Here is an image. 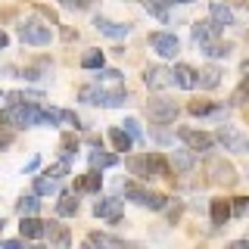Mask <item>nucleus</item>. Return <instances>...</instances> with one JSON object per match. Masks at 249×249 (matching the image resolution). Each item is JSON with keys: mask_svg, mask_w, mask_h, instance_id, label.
<instances>
[{"mask_svg": "<svg viewBox=\"0 0 249 249\" xmlns=\"http://www.w3.org/2000/svg\"><path fill=\"white\" fill-rule=\"evenodd\" d=\"M88 246H124V240L122 237H112V233L93 231V233H88Z\"/></svg>", "mask_w": 249, "mask_h": 249, "instance_id": "obj_30", "label": "nucleus"}, {"mask_svg": "<svg viewBox=\"0 0 249 249\" xmlns=\"http://www.w3.org/2000/svg\"><path fill=\"white\" fill-rule=\"evenodd\" d=\"M88 3L90 0H59L62 10H88Z\"/></svg>", "mask_w": 249, "mask_h": 249, "instance_id": "obj_39", "label": "nucleus"}, {"mask_svg": "<svg viewBox=\"0 0 249 249\" xmlns=\"http://www.w3.org/2000/svg\"><path fill=\"white\" fill-rule=\"evenodd\" d=\"M243 72H249V59H243Z\"/></svg>", "mask_w": 249, "mask_h": 249, "instance_id": "obj_46", "label": "nucleus"}, {"mask_svg": "<svg viewBox=\"0 0 249 249\" xmlns=\"http://www.w3.org/2000/svg\"><path fill=\"white\" fill-rule=\"evenodd\" d=\"M150 47L159 53L162 59H175L178 53H181V41H178V35H171V31H153Z\"/></svg>", "mask_w": 249, "mask_h": 249, "instance_id": "obj_6", "label": "nucleus"}, {"mask_svg": "<svg viewBox=\"0 0 249 249\" xmlns=\"http://www.w3.org/2000/svg\"><path fill=\"white\" fill-rule=\"evenodd\" d=\"M221 69H218V66H206V69H199V72H196V88L199 90H215L218 88V84H221Z\"/></svg>", "mask_w": 249, "mask_h": 249, "instance_id": "obj_17", "label": "nucleus"}, {"mask_svg": "<svg viewBox=\"0 0 249 249\" xmlns=\"http://www.w3.org/2000/svg\"><path fill=\"white\" fill-rule=\"evenodd\" d=\"M218 31H221V28H218L212 19H202V22H193V25H190V37H193V44L199 47V44H206V41H215Z\"/></svg>", "mask_w": 249, "mask_h": 249, "instance_id": "obj_14", "label": "nucleus"}, {"mask_svg": "<svg viewBox=\"0 0 249 249\" xmlns=\"http://www.w3.org/2000/svg\"><path fill=\"white\" fill-rule=\"evenodd\" d=\"M78 100H81V103H88V106H103L106 109V90L97 88V84L81 88V90H78Z\"/></svg>", "mask_w": 249, "mask_h": 249, "instance_id": "obj_20", "label": "nucleus"}, {"mask_svg": "<svg viewBox=\"0 0 249 249\" xmlns=\"http://www.w3.org/2000/svg\"><path fill=\"white\" fill-rule=\"evenodd\" d=\"M3 246H6V249H19L22 243H19V240H3Z\"/></svg>", "mask_w": 249, "mask_h": 249, "instance_id": "obj_43", "label": "nucleus"}, {"mask_svg": "<svg viewBox=\"0 0 249 249\" xmlns=\"http://www.w3.org/2000/svg\"><path fill=\"white\" fill-rule=\"evenodd\" d=\"M103 62H106V53H103V50H88V53H81V69H88V72L100 69Z\"/></svg>", "mask_w": 249, "mask_h": 249, "instance_id": "obj_31", "label": "nucleus"}, {"mask_svg": "<svg viewBox=\"0 0 249 249\" xmlns=\"http://www.w3.org/2000/svg\"><path fill=\"white\" fill-rule=\"evenodd\" d=\"M16 212H19V215H37V212H41V199H37V193L19 196V202H16Z\"/></svg>", "mask_w": 249, "mask_h": 249, "instance_id": "obj_27", "label": "nucleus"}, {"mask_svg": "<svg viewBox=\"0 0 249 249\" xmlns=\"http://www.w3.org/2000/svg\"><path fill=\"white\" fill-rule=\"evenodd\" d=\"M0 233H3V221H0Z\"/></svg>", "mask_w": 249, "mask_h": 249, "instance_id": "obj_48", "label": "nucleus"}, {"mask_svg": "<svg viewBox=\"0 0 249 249\" xmlns=\"http://www.w3.org/2000/svg\"><path fill=\"white\" fill-rule=\"evenodd\" d=\"M231 3H237V6H246V10H249V0H231Z\"/></svg>", "mask_w": 249, "mask_h": 249, "instance_id": "obj_45", "label": "nucleus"}, {"mask_svg": "<svg viewBox=\"0 0 249 249\" xmlns=\"http://www.w3.org/2000/svg\"><path fill=\"white\" fill-rule=\"evenodd\" d=\"M93 25H97V31L100 35H106V37H115V41H119V37H128L131 35V25L128 22H112V19H106V16H97V19H93Z\"/></svg>", "mask_w": 249, "mask_h": 249, "instance_id": "obj_12", "label": "nucleus"}, {"mask_svg": "<svg viewBox=\"0 0 249 249\" xmlns=\"http://www.w3.org/2000/svg\"><path fill=\"white\" fill-rule=\"evenodd\" d=\"M93 72H97L100 81H122V72H119V69H103V66H100V69H93Z\"/></svg>", "mask_w": 249, "mask_h": 249, "instance_id": "obj_37", "label": "nucleus"}, {"mask_svg": "<svg viewBox=\"0 0 249 249\" xmlns=\"http://www.w3.org/2000/svg\"><path fill=\"white\" fill-rule=\"evenodd\" d=\"M88 159H90V168H97V171H103V168H115V165H119V156H112V153H103V150H100V146H97V150H93L90 156H88Z\"/></svg>", "mask_w": 249, "mask_h": 249, "instance_id": "obj_23", "label": "nucleus"}, {"mask_svg": "<svg viewBox=\"0 0 249 249\" xmlns=\"http://www.w3.org/2000/svg\"><path fill=\"white\" fill-rule=\"evenodd\" d=\"M100 187H103V178H100L97 168H90L88 175H81V178L75 181V190H78V193H100Z\"/></svg>", "mask_w": 249, "mask_h": 249, "instance_id": "obj_19", "label": "nucleus"}, {"mask_svg": "<svg viewBox=\"0 0 249 249\" xmlns=\"http://www.w3.org/2000/svg\"><path fill=\"white\" fill-rule=\"evenodd\" d=\"M44 237H50V246H59V249H66L72 243V233H69V228L59 224V221H47L44 224Z\"/></svg>", "mask_w": 249, "mask_h": 249, "instance_id": "obj_15", "label": "nucleus"}, {"mask_svg": "<svg viewBox=\"0 0 249 249\" xmlns=\"http://www.w3.org/2000/svg\"><path fill=\"white\" fill-rule=\"evenodd\" d=\"M109 140H112V146H115V150H122V153L134 146V137H131L124 128H109Z\"/></svg>", "mask_w": 249, "mask_h": 249, "instance_id": "obj_28", "label": "nucleus"}, {"mask_svg": "<svg viewBox=\"0 0 249 249\" xmlns=\"http://www.w3.org/2000/svg\"><path fill=\"white\" fill-rule=\"evenodd\" d=\"M0 124L6 128H35V124H44V106L35 103V100H19V103H6L0 109Z\"/></svg>", "mask_w": 249, "mask_h": 249, "instance_id": "obj_1", "label": "nucleus"}, {"mask_svg": "<svg viewBox=\"0 0 249 249\" xmlns=\"http://www.w3.org/2000/svg\"><path fill=\"white\" fill-rule=\"evenodd\" d=\"M143 84H146L150 90H165L168 84H171L168 69H165V66H146V69H143Z\"/></svg>", "mask_w": 249, "mask_h": 249, "instance_id": "obj_11", "label": "nucleus"}, {"mask_svg": "<svg viewBox=\"0 0 249 249\" xmlns=\"http://www.w3.org/2000/svg\"><path fill=\"white\" fill-rule=\"evenodd\" d=\"M178 137L187 143V150L193 153H209L215 146V137L206 134V131H196V128H178Z\"/></svg>", "mask_w": 249, "mask_h": 249, "instance_id": "obj_8", "label": "nucleus"}, {"mask_svg": "<svg viewBox=\"0 0 249 249\" xmlns=\"http://www.w3.org/2000/svg\"><path fill=\"white\" fill-rule=\"evenodd\" d=\"M231 249H249V240H233Z\"/></svg>", "mask_w": 249, "mask_h": 249, "instance_id": "obj_41", "label": "nucleus"}, {"mask_svg": "<svg viewBox=\"0 0 249 249\" xmlns=\"http://www.w3.org/2000/svg\"><path fill=\"white\" fill-rule=\"evenodd\" d=\"M209 215H212V224H215V228H224V224L233 218V215H231V199H212Z\"/></svg>", "mask_w": 249, "mask_h": 249, "instance_id": "obj_18", "label": "nucleus"}, {"mask_svg": "<svg viewBox=\"0 0 249 249\" xmlns=\"http://www.w3.org/2000/svg\"><path fill=\"white\" fill-rule=\"evenodd\" d=\"M206 175H209V184H215V187H233L240 181L237 168L228 159H221V156H209L206 159Z\"/></svg>", "mask_w": 249, "mask_h": 249, "instance_id": "obj_2", "label": "nucleus"}, {"mask_svg": "<svg viewBox=\"0 0 249 249\" xmlns=\"http://www.w3.org/2000/svg\"><path fill=\"white\" fill-rule=\"evenodd\" d=\"M16 35H19L22 44H31V47H47L53 41V31L47 22H37V19H25L19 28H16Z\"/></svg>", "mask_w": 249, "mask_h": 249, "instance_id": "obj_3", "label": "nucleus"}, {"mask_svg": "<svg viewBox=\"0 0 249 249\" xmlns=\"http://www.w3.org/2000/svg\"><path fill=\"white\" fill-rule=\"evenodd\" d=\"M122 124H124V131L134 137V143H137V140H143V131H140V122H137V119H124Z\"/></svg>", "mask_w": 249, "mask_h": 249, "instance_id": "obj_36", "label": "nucleus"}, {"mask_svg": "<svg viewBox=\"0 0 249 249\" xmlns=\"http://www.w3.org/2000/svg\"><path fill=\"white\" fill-rule=\"evenodd\" d=\"M215 140L224 146V150H231V153H249V137L240 134L233 124H221L218 134H215Z\"/></svg>", "mask_w": 249, "mask_h": 249, "instance_id": "obj_7", "label": "nucleus"}, {"mask_svg": "<svg viewBox=\"0 0 249 249\" xmlns=\"http://www.w3.org/2000/svg\"><path fill=\"white\" fill-rule=\"evenodd\" d=\"M168 165L175 168V175H187V171H193V150H175Z\"/></svg>", "mask_w": 249, "mask_h": 249, "instance_id": "obj_21", "label": "nucleus"}, {"mask_svg": "<svg viewBox=\"0 0 249 249\" xmlns=\"http://www.w3.org/2000/svg\"><path fill=\"white\" fill-rule=\"evenodd\" d=\"M146 112H150V122H156V124H171L178 119V103L175 100H165V97H156V100H150L146 103Z\"/></svg>", "mask_w": 249, "mask_h": 249, "instance_id": "obj_5", "label": "nucleus"}, {"mask_svg": "<svg viewBox=\"0 0 249 249\" xmlns=\"http://www.w3.org/2000/svg\"><path fill=\"white\" fill-rule=\"evenodd\" d=\"M171 3H175V0H143V6L156 16V19H168V13H165V10H168Z\"/></svg>", "mask_w": 249, "mask_h": 249, "instance_id": "obj_33", "label": "nucleus"}, {"mask_svg": "<svg viewBox=\"0 0 249 249\" xmlns=\"http://www.w3.org/2000/svg\"><path fill=\"white\" fill-rule=\"evenodd\" d=\"M10 143H13V131H0V150H6Z\"/></svg>", "mask_w": 249, "mask_h": 249, "instance_id": "obj_40", "label": "nucleus"}, {"mask_svg": "<svg viewBox=\"0 0 249 249\" xmlns=\"http://www.w3.org/2000/svg\"><path fill=\"white\" fill-rule=\"evenodd\" d=\"M209 19H212L218 28L237 25V19H233V10H231L228 3H221V0H212V3H209Z\"/></svg>", "mask_w": 249, "mask_h": 249, "instance_id": "obj_13", "label": "nucleus"}, {"mask_svg": "<svg viewBox=\"0 0 249 249\" xmlns=\"http://www.w3.org/2000/svg\"><path fill=\"white\" fill-rule=\"evenodd\" d=\"M124 165H128V171L131 175H137L140 181H150V162H146V153L143 156H128V162H124Z\"/></svg>", "mask_w": 249, "mask_h": 249, "instance_id": "obj_24", "label": "nucleus"}, {"mask_svg": "<svg viewBox=\"0 0 249 249\" xmlns=\"http://www.w3.org/2000/svg\"><path fill=\"white\" fill-rule=\"evenodd\" d=\"M249 103V72H246V78L240 81V88L231 93V106H246Z\"/></svg>", "mask_w": 249, "mask_h": 249, "instance_id": "obj_32", "label": "nucleus"}, {"mask_svg": "<svg viewBox=\"0 0 249 249\" xmlns=\"http://www.w3.org/2000/svg\"><path fill=\"white\" fill-rule=\"evenodd\" d=\"M35 193H37V196H50V193H59V181H56V178H50V175L35 178Z\"/></svg>", "mask_w": 249, "mask_h": 249, "instance_id": "obj_29", "label": "nucleus"}, {"mask_svg": "<svg viewBox=\"0 0 249 249\" xmlns=\"http://www.w3.org/2000/svg\"><path fill=\"white\" fill-rule=\"evenodd\" d=\"M231 215L233 218H243V215H249V196H237L231 202Z\"/></svg>", "mask_w": 249, "mask_h": 249, "instance_id": "obj_35", "label": "nucleus"}, {"mask_svg": "<svg viewBox=\"0 0 249 249\" xmlns=\"http://www.w3.org/2000/svg\"><path fill=\"white\" fill-rule=\"evenodd\" d=\"M168 78H171V84L181 88V90H193V88H196V69L187 66V62H178L175 69H168Z\"/></svg>", "mask_w": 249, "mask_h": 249, "instance_id": "obj_10", "label": "nucleus"}, {"mask_svg": "<svg viewBox=\"0 0 249 249\" xmlns=\"http://www.w3.org/2000/svg\"><path fill=\"white\" fill-rule=\"evenodd\" d=\"M37 165H41V159H37V156H35V159H31L28 165H25V171H37Z\"/></svg>", "mask_w": 249, "mask_h": 249, "instance_id": "obj_42", "label": "nucleus"}, {"mask_svg": "<svg viewBox=\"0 0 249 249\" xmlns=\"http://www.w3.org/2000/svg\"><path fill=\"white\" fill-rule=\"evenodd\" d=\"M47 175H50V178H56V181H62V178L69 175V159H62V162H56L53 168H47Z\"/></svg>", "mask_w": 249, "mask_h": 249, "instance_id": "obj_38", "label": "nucleus"}, {"mask_svg": "<svg viewBox=\"0 0 249 249\" xmlns=\"http://www.w3.org/2000/svg\"><path fill=\"white\" fill-rule=\"evenodd\" d=\"M122 212H124V202L119 196H106V199L93 202V215L103 218V221H109V224H119L122 221Z\"/></svg>", "mask_w": 249, "mask_h": 249, "instance_id": "obj_9", "label": "nucleus"}, {"mask_svg": "<svg viewBox=\"0 0 249 249\" xmlns=\"http://www.w3.org/2000/svg\"><path fill=\"white\" fill-rule=\"evenodd\" d=\"M187 109H190V115H196V119H206V115H224L212 100H193Z\"/></svg>", "mask_w": 249, "mask_h": 249, "instance_id": "obj_25", "label": "nucleus"}, {"mask_svg": "<svg viewBox=\"0 0 249 249\" xmlns=\"http://www.w3.org/2000/svg\"><path fill=\"white\" fill-rule=\"evenodd\" d=\"M199 50H202V56H209V59H228L231 56V44H221L218 37H215V41L199 44Z\"/></svg>", "mask_w": 249, "mask_h": 249, "instance_id": "obj_22", "label": "nucleus"}, {"mask_svg": "<svg viewBox=\"0 0 249 249\" xmlns=\"http://www.w3.org/2000/svg\"><path fill=\"white\" fill-rule=\"evenodd\" d=\"M44 224L37 215H22V221H19V233H22V240H41L44 237Z\"/></svg>", "mask_w": 249, "mask_h": 249, "instance_id": "obj_16", "label": "nucleus"}, {"mask_svg": "<svg viewBox=\"0 0 249 249\" xmlns=\"http://www.w3.org/2000/svg\"><path fill=\"white\" fill-rule=\"evenodd\" d=\"M6 44H10V37H6L3 31H0V50H6Z\"/></svg>", "mask_w": 249, "mask_h": 249, "instance_id": "obj_44", "label": "nucleus"}, {"mask_svg": "<svg viewBox=\"0 0 249 249\" xmlns=\"http://www.w3.org/2000/svg\"><path fill=\"white\" fill-rule=\"evenodd\" d=\"M56 215L59 218H72L78 215V199H75V193H62L59 202H56Z\"/></svg>", "mask_w": 249, "mask_h": 249, "instance_id": "obj_26", "label": "nucleus"}, {"mask_svg": "<svg viewBox=\"0 0 249 249\" xmlns=\"http://www.w3.org/2000/svg\"><path fill=\"white\" fill-rule=\"evenodd\" d=\"M59 146H62V159H72V156H78V137H72V134H62Z\"/></svg>", "mask_w": 249, "mask_h": 249, "instance_id": "obj_34", "label": "nucleus"}, {"mask_svg": "<svg viewBox=\"0 0 249 249\" xmlns=\"http://www.w3.org/2000/svg\"><path fill=\"white\" fill-rule=\"evenodd\" d=\"M122 190H124V199L137 202V206H143V209H153V212H162V209L168 206V196H162V193H153V190H146V187L122 184Z\"/></svg>", "mask_w": 249, "mask_h": 249, "instance_id": "obj_4", "label": "nucleus"}, {"mask_svg": "<svg viewBox=\"0 0 249 249\" xmlns=\"http://www.w3.org/2000/svg\"><path fill=\"white\" fill-rule=\"evenodd\" d=\"M175 3H193V0H175Z\"/></svg>", "mask_w": 249, "mask_h": 249, "instance_id": "obj_47", "label": "nucleus"}]
</instances>
